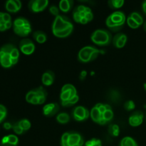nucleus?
<instances>
[{
	"instance_id": "obj_1",
	"label": "nucleus",
	"mask_w": 146,
	"mask_h": 146,
	"mask_svg": "<svg viewBox=\"0 0 146 146\" xmlns=\"http://www.w3.org/2000/svg\"><path fill=\"white\" fill-rule=\"evenodd\" d=\"M125 19L126 17L125 14L123 11H117L108 16L106 21V24L112 31H118L121 30L124 25Z\"/></svg>"
},
{
	"instance_id": "obj_2",
	"label": "nucleus",
	"mask_w": 146,
	"mask_h": 146,
	"mask_svg": "<svg viewBox=\"0 0 146 146\" xmlns=\"http://www.w3.org/2000/svg\"><path fill=\"white\" fill-rule=\"evenodd\" d=\"M101 53H103L102 50H99L91 46H87L80 50L78 54V59L81 63H88L96 59Z\"/></svg>"
},
{
	"instance_id": "obj_3",
	"label": "nucleus",
	"mask_w": 146,
	"mask_h": 146,
	"mask_svg": "<svg viewBox=\"0 0 146 146\" xmlns=\"http://www.w3.org/2000/svg\"><path fill=\"white\" fill-rule=\"evenodd\" d=\"M69 29H74V25L69 19H68L65 16L61 15L56 17L52 25V32L54 36L56 35L58 33Z\"/></svg>"
},
{
	"instance_id": "obj_4",
	"label": "nucleus",
	"mask_w": 146,
	"mask_h": 146,
	"mask_svg": "<svg viewBox=\"0 0 146 146\" xmlns=\"http://www.w3.org/2000/svg\"><path fill=\"white\" fill-rule=\"evenodd\" d=\"M91 38L96 45L107 46L112 41V36L108 30L97 29L91 34Z\"/></svg>"
},
{
	"instance_id": "obj_5",
	"label": "nucleus",
	"mask_w": 146,
	"mask_h": 146,
	"mask_svg": "<svg viewBox=\"0 0 146 146\" xmlns=\"http://www.w3.org/2000/svg\"><path fill=\"white\" fill-rule=\"evenodd\" d=\"M48 4V0H31L29 2L28 7L32 12H41Z\"/></svg>"
},
{
	"instance_id": "obj_6",
	"label": "nucleus",
	"mask_w": 146,
	"mask_h": 146,
	"mask_svg": "<svg viewBox=\"0 0 146 146\" xmlns=\"http://www.w3.org/2000/svg\"><path fill=\"white\" fill-rule=\"evenodd\" d=\"M19 48L21 52L26 55H30L34 53L35 50V45L31 39L24 38L19 43Z\"/></svg>"
},
{
	"instance_id": "obj_7",
	"label": "nucleus",
	"mask_w": 146,
	"mask_h": 146,
	"mask_svg": "<svg viewBox=\"0 0 146 146\" xmlns=\"http://www.w3.org/2000/svg\"><path fill=\"white\" fill-rule=\"evenodd\" d=\"M90 115L89 111L84 106H77L73 111L74 118L77 121H82L87 120Z\"/></svg>"
},
{
	"instance_id": "obj_8",
	"label": "nucleus",
	"mask_w": 146,
	"mask_h": 146,
	"mask_svg": "<svg viewBox=\"0 0 146 146\" xmlns=\"http://www.w3.org/2000/svg\"><path fill=\"white\" fill-rule=\"evenodd\" d=\"M143 113L141 111H135L129 117V124L133 127L139 126L143 121Z\"/></svg>"
},
{
	"instance_id": "obj_9",
	"label": "nucleus",
	"mask_w": 146,
	"mask_h": 146,
	"mask_svg": "<svg viewBox=\"0 0 146 146\" xmlns=\"http://www.w3.org/2000/svg\"><path fill=\"white\" fill-rule=\"evenodd\" d=\"M67 143L70 146H83L84 143L82 137L78 133L73 132V131L69 132V138H68V141H67Z\"/></svg>"
},
{
	"instance_id": "obj_10",
	"label": "nucleus",
	"mask_w": 146,
	"mask_h": 146,
	"mask_svg": "<svg viewBox=\"0 0 146 146\" xmlns=\"http://www.w3.org/2000/svg\"><path fill=\"white\" fill-rule=\"evenodd\" d=\"M127 39L128 38L125 34L120 33V34H117L114 36L112 41L114 46L118 48H121L125 46L127 42Z\"/></svg>"
},
{
	"instance_id": "obj_11",
	"label": "nucleus",
	"mask_w": 146,
	"mask_h": 146,
	"mask_svg": "<svg viewBox=\"0 0 146 146\" xmlns=\"http://www.w3.org/2000/svg\"><path fill=\"white\" fill-rule=\"evenodd\" d=\"M18 143V138L16 135L11 134V135H6L1 139L0 146H17Z\"/></svg>"
},
{
	"instance_id": "obj_12",
	"label": "nucleus",
	"mask_w": 146,
	"mask_h": 146,
	"mask_svg": "<svg viewBox=\"0 0 146 146\" xmlns=\"http://www.w3.org/2000/svg\"><path fill=\"white\" fill-rule=\"evenodd\" d=\"M58 110H59V106L58 104L52 103L44 106L43 108V113L46 116H53L58 112Z\"/></svg>"
},
{
	"instance_id": "obj_13",
	"label": "nucleus",
	"mask_w": 146,
	"mask_h": 146,
	"mask_svg": "<svg viewBox=\"0 0 146 146\" xmlns=\"http://www.w3.org/2000/svg\"><path fill=\"white\" fill-rule=\"evenodd\" d=\"M14 31L16 34L20 36H27L31 31V24H30V23H29V24H25L23 27H14Z\"/></svg>"
},
{
	"instance_id": "obj_14",
	"label": "nucleus",
	"mask_w": 146,
	"mask_h": 146,
	"mask_svg": "<svg viewBox=\"0 0 146 146\" xmlns=\"http://www.w3.org/2000/svg\"><path fill=\"white\" fill-rule=\"evenodd\" d=\"M11 56L10 54L0 52V64L4 68H9L12 65Z\"/></svg>"
},
{
	"instance_id": "obj_15",
	"label": "nucleus",
	"mask_w": 146,
	"mask_h": 146,
	"mask_svg": "<svg viewBox=\"0 0 146 146\" xmlns=\"http://www.w3.org/2000/svg\"><path fill=\"white\" fill-rule=\"evenodd\" d=\"M54 74L52 71H48L42 76V83L45 86H51L54 83Z\"/></svg>"
},
{
	"instance_id": "obj_16",
	"label": "nucleus",
	"mask_w": 146,
	"mask_h": 146,
	"mask_svg": "<svg viewBox=\"0 0 146 146\" xmlns=\"http://www.w3.org/2000/svg\"><path fill=\"white\" fill-rule=\"evenodd\" d=\"M74 4L72 0H61L59 2V9L63 12H68Z\"/></svg>"
},
{
	"instance_id": "obj_17",
	"label": "nucleus",
	"mask_w": 146,
	"mask_h": 146,
	"mask_svg": "<svg viewBox=\"0 0 146 146\" xmlns=\"http://www.w3.org/2000/svg\"><path fill=\"white\" fill-rule=\"evenodd\" d=\"M33 37L39 44H43L46 41V35L45 33L41 31H34L33 34Z\"/></svg>"
},
{
	"instance_id": "obj_18",
	"label": "nucleus",
	"mask_w": 146,
	"mask_h": 146,
	"mask_svg": "<svg viewBox=\"0 0 146 146\" xmlns=\"http://www.w3.org/2000/svg\"><path fill=\"white\" fill-rule=\"evenodd\" d=\"M118 146H138L136 141L129 136L125 137L120 142Z\"/></svg>"
},
{
	"instance_id": "obj_19",
	"label": "nucleus",
	"mask_w": 146,
	"mask_h": 146,
	"mask_svg": "<svg viewBox=\"0 0 146 146\" xmlns=\"http://www.w3.org/2000/svg\"><path fill=\"white\" fill-rule=\"evenodd\" d=\"M90 115H91V118H92L93 121H94V122L97 123H99L101 117L103 116V114H101V113H100L99 110H98V108H96V107H94V108L91 109Z\"/></svg>"
},
{
	"instance_id": "obj_20",
	"label": "nucleus",
	"mask_w": 146,
	"mask_h": 146,
	"mask_svg": "<svg viewBox=\"0 0 146 146\" xmlns=\"http://www.w3.org/2000/svg\"><path fill=\"white\" fill-rule=\"evenodd\" d=\"M6 9L9 12H17L19 11L14 0H8L6 2Z\"/></svg>"
},
{
	"instance_id": "obj_21",
	"label": "nucleus",
	"mask_w": 146,
	"mask_h": 146,
	"mask_svg": "<svg viewBox=\"0 0 146 146\" xmlns=\"http://www.w3.org/2000/svg\"><path fill=\"white\" fill-rule=\"evenodd\" d=\"M75 96L76 95H74L71 91H61V95H60V98H61V102H64V101H67L68 100H70L73 97Z\"/></svg>"
},
{
	"instance_id": "obj_22",
	"label": "nucleus",
	"mask_w": 146,
	"mask_h": 146,
	"mask_svg": "<svg viewBox=\"0 0 146 146\" xmlns=\"http://www.w3.org/2000/svg\"><path fill=\"white\" fill-rule=\"evenodd\" d=\"M56 120L58 123L61 124H66L69 121L70 117L66 113H61L56 116Z\"/></svg>"
},
{
	"instance_id": "obj_23",
	"label": "nucleus",
	"mask_w": 146,
	"mask_h": 146,
	"mask_svg": "<svg viewBox=\"0 0 146 146\" xmlns=\"http://www.w3.org/2000/svg\"><path fill=\"white\" fill-rule=\"evenodd\" d=\"M108 4L111 8L118 9L122 7L124 4V1L123 0H110L108 1Z\"/></svg>"
},
{
	"instance_id": "obj_24",
	"label": "nucleus",
	"mask_w": 146,
	"mask_h": 146,
	"mask_svg": "<svg viewBox=\"0 0 146 146\" xmlns=\"http://www.w3.org/2000/svg\"><path fill=\"white\" fill-rule=\"evenodd\" d=\"M108 133L111 134L112 136L117 137L120 133V128L118 125L115 124H113L108 127Z\"/></svg>"
},
{
	"instance_id": "obj_25",
	"label": "nucleus",
	"mask_w": 146,
	"mask_h": 146,
	"mask_svg": "<svg viewBox=\"0 0 146 146\" xmlns=\"http://www.w3.org/2000/svg\"><path fill=\"white\" fill-rule=\"evenodd\" d=\"M29 23V21L27 19L24 18V17H19V18L16 19L14 21V27H23L25 24H27Z\"/></svg>"
},
{
	"instance_id": "obj_26",
	"label": "nucleus",
	"mask_w": 146,
	"mask_h": 146,
	"mask_svg": "<svg viewBox=\"0 0 146 146\" xmlns=\"http://www.w3.org/2000/svg\"><path fill=\"white\" fill-rule=\"evenodd\" d=\"M17 124L24 130V131H28V130L31 128V123H30V121L27 119L21 120V121L17 122Z\"/></svg>"
},
{
	"instance_id": "obj_27",
	"label": "nucleus",
	"mask_w": 146,
	"mask_h": 146,
	"mask_svg": "<svg viewBox=\"0 0 146 146\" xmlns=\"http://www.w3.org/2000/svg\"><path fill=\"white\" fill-rule=\"evenodd\" d=\"M129 16L134 20V21H136L140 26L142 25V24H143V19L142 16H141L139 13L132 12Z\"/></svg>"
},
{
	"instance_id": "obj_28",
	"label": "nucleus",
	"mask_w": 146,
	"mask_h": 146,
	"mask_svg": "<svg viewBox=\"0 0 146 146\" xmlns=\"http://www.w3.org/2000/svg\"><path fill=\"white\" fill-rule=\"evenodd\" d=\"M78 100H79V97H78V95H76L73 97L72 98H71L70 100H68V101L61 102V104H62L63 106H71L76 104L78 101Z\"/></svg>"
},
{
	"instance_id": "obj_29",
	"label": "nucleus",
	"mask_w": 146,
	"mask_h": 146,
	"mask_svg": "<svg viewBox=\"0 0 146 146\" xmlns=\"http://www.w3.org/2000/svg\"><path fill=\"white\" fill-rule=\"evenodd\" d=\"M34 92H35L36 97L38 98H41V97H46V91L45 89H44L42 86H40L39 88H36L34 89Z\"/></svg>"
},
{
	"instance_id": "obj_30",
	"label": "nucleus",
	"mask_w": 146,
	"mask_h": 146,
	"mask_svg": "<svg viewBox=\"0 0 146 146\" xmlns=\"http://www.w3.org/2000/svg\"><path fill=\"white\" fill-rule=\"evenodd\" d=\"M84 146H102V143L99 139L93 138V139L87 141Z\"/></svg>"
},
{
	"instance_id": "obj_31",
	"label": "nucleus",
	"mask_w": 146,
	"mask_h": 146,
	"mask_svg": "<svg viewBox=\"0 0 146 146\" xmlns=\"http://www.w3.org/2000/svg\"><path fill=\"white\" fill-rule=\"evenodd\" d=\"M71 91L74 95H77L76 89L74 86H73L72 84H65V85L62 87V88H61V91Z\"/></svg>"
},
{
	"instance_id": "obj_32",
	"label": "nucleus",
	"mask_w": 146,
	"mask_h": 146,
	"mask_svg": "<svg viewBox=\"0 0 146 146\" xmlns=\"http://www.w3.org/2000/svg\"><path fill=\"white\" fill-rule=\"evenodd\" d=\"M127 23H128V26L132 29H138L140 27L139 24L136 21H134L130 16L127 18Z\"/></svg>"
},
{
	"instance_id": "obj_33",
	"label": "nucleus",
	"mask_w": 146,
	"mask_h": 146,
	"mask_svg": "<svg viewBox=\"0 0 146 146\" xmlns=\"http://www.w3.org/2000/svg\"><path fill=\"white\" fill-rule=\"evenodd\" d=\"M135 103L133 101H128L124 104V108L127 111H132V110H133L135 108Z\"/></svg>"
},
{
	"instance_id": "obj_34",
	"label": "nucleus",
	"mask_w": 146,
	"mask_h": 146,
	"mask_svg": "<svg viewBox=\"0 0 146 146\" xmlns=\"http://www.w3.org/2000/svg\"><path fill=\"white\" fill-rule=\"evenodd\" d=\"M103 117L107 122L110 121L113 118V111H106L103 114Z\"/></svg>"
},
{
	"instance_id": "obj_35",
	"label": "nucleus",
	"mask_w": 146,
	"mask_h": 146,
	"mask_svg": "<svg viewBox=\"0 0 146 146\" xmlns=\"http://www.w3.org/2000/svg\"><path fill=\"white\" fill-rule=\"evenodd\" d=\"M7 108H5V106L0 104V123L5 118L6 115H7Z\"/></svg>"
},
{
	"instance_id": "obj_36",
	"label": "nucleus",
	"mask_w": 146,
	"mask_h": 146,
	"mask_svg": "<svg viewBox=\"0 0 146 146\" xmlns=\"http://www.w3.org/2000/svg\"><path fill=\"white\" fill-rule=\"evenodd\" d=\"M36 97L35 92H34V90L32 91H30L29 92L27 93V94L26 95V101L28 103H31V101H32V99Z\"/></svg>"
},
{
	"instance_id": "obj_37",
	"label": "nucleus",
	"mask_w": 146,
	"mask_h": 146,
	"mask_svg": "<svg viewBox=\"0 0 146 146\" xmlns=\"http://www.w3.org/2000/svg\"><path fill=\"white\" fill-rule=\"evenodd\" d=\"M12 128L14 132H15L17 134H19V135H21V134H22L23 132H24V130H23L22 128H21V127L17 124V123L14 124V125H13Z\"/></svg>"
},
{
	"instance_id": "obj_38",
	"label": "nucleus",
	"mask_w": 146,
	"mask_h": 146,
	"mask_svg": "<svg viewBox=\"0 0 146 146\" xmlns=\"http://www.w3.org/2000/svg\"><path fill=\"white\" fill-rule=\"evenodd\" d=\"M49 11L53 15L56 16V17L58 16V14H59V9H58V7L55 5L51 6V7L49 8Z\"/></svg>"
},
{
	"instance_id": "obj_39",
	"label": "nucleus",
	"mask_w": 146,
	"mask_h": 146,
	"mask_svg": "<svg viewBox=\"0 0 146 146\" xmlns=\"http://www.w3.org/2000/svg\"><path fill=\"white\" fill-rule=\"evenodd\" d=\"M73 17H74V19L76 22L80 23L81 22V20L82 19V17L80 15V13L77 12V11H73Z\"/></svg>"
},
{
	"instance_id": "obj_40",
	"label": "nucleus",
	"mask_w": 146,
	"mask_h": 146,
	"mask_svg": "<svg viewBox=\"0 0 146 146\" xmlns=\"http://www.w3.org/2000/svg\"><path fill=\"white\" fill-rule=\"evenodd\" d=\"M3 20L5 23L9 22V21H11V16L8 13H4L3 14Z\"/></svg>"
},
{
	"instance_id": "obj_41",
	"label": "nucleus",
	"mask_w": 146,
	"mask_h": 146,
	"mask_svg": "<svg viewBox=\"0 0 146 146\" xmlns=\"http://www.w3.org/2000/svg\"><path fill=\"white\" fill-rule=\"evenodd\" d=\"M86 8V7H85V6L79 5V6H78L77 7H76L75 9H74V11H77V12H78V13H81V12H83V11H85Z\"/></svg>"
},
{
	"instance_id": "obj_42",
	"label": "nucleus",
	"mask_w": 146,
	"mask_h": 146,
	"mask_svg": "<svg viewBox=\"0 0 146 146\" xmlns=\"http://www.w3.org/2000/svg\"><path fill=\"white\" fill-rule=\"evenodd\" d=\"M69 138V132L65 133L61 136V142H67Z\"/></svg>"
},
{
	"instance_id": "obj_43",
	"label": "nucleus",
	"mask_w": 146,
	"mask_h": 146,
	"mask_svg": "<svg viewBox=\"0 0 146 146\" xmlns=\"http://www.w3.org/2000/svg\"><path fill=\"white\" fill-rule=\"evenodd\" d=\"M85 18L88 20V21H91L94 19V14H93L92 11L91 12L86 13L85 15Z\"/></svg>"
},
{
	"instance_id": "obj_44",
	"label": "nucleus",
	"mask_w": 146,
	"mask_h": 146,
	"mask_svg": "<svg viewBox=\"0 0 146 146\" xmlns=\"http://www.w3.org/2000/svg\"><path fill=\"white\" fill-rule=\"evenodd\" d=\"M86 74H87V72H86V71H81V74H80V76H79L80 78H81V80L84 79V78H85V77L86 76Z\"/></svg>"
},
{
	"instance_id": "obj_45",
	"label": "nucleus",
	"mask_w": 146,
	"mask_h": 146,
	"mask_svg": "<svg viewBox=\"0 0 146 146\" xmlns=\"http://www.w3.org/2000/svg\"><path fill=\"white\" fill-rule=\"evenodd\" d=\"M98 110H99L100 113H101V114H104V113H105L106 111V108H105V106H104V104H103V105H102V106H101V107H100V108H98Z\"/></svg>"
},
{
	"instance_id": "obj_46",
	"label": "nucleus",
	"mask_w": 146,
	"mask_h": 146,
	"mask_svg": "<svg viewBox=\"0 0 146 146\" xmlns=\"http://www.w3.org/2000/svg\"><path fill=\"white\" fill-rule=\"evenodd\" d=\"M30 104H34V105H37V104H38V98H36V97H35V98H33L32 101H31Z\"/></svg>"
},
{
	"instance_id": "obj_47",
	"label": "nucleus",
	"mask_w": 146,
	"mask_h": 146,
	"mask_svg": "<svg viewBox=\"0 0 146 146\" xmlns=\"http://www.w3.org/2000/svg\"><path fill=\"white\" fill-rule=\"evenodd\" d=\"M14 1H15V4L16 5H17V8H18V9L19 10L21 7V2L19 1V0H14Z\"/></svg>"
},
{
	"instance_id": "obj_48",
	"label": "nucleus",
	"mask_w": 146,
	"mask_h": 146,
	"mask_svg": "<svg viewBox=\"0 0 146 146\" xmlns=\"http://www.w3.org/2000/svg\"><path fill=\"white\" fill-rule=\"evenodd\" d=\"M11 127H12V125H11L9 123H5L4 124V128L7 130L10 129Z\"/></svg>"
},
{
	"instance_id": "obj_49",
	"label": "nucleus",
	"mask_w": 146,
	"mask_h": 146,
	"mask_svg": "<svg viewBox=\"0 0 146 146\" xmlns=\"http://www.w3.org/2000/svg\"><path fill=\"white\" fill-rule=\"evenodd\" d=\"M107 123V121H106L105 119H104V117H101V120H100V121H99V123H98V124H100V125H105L106 123Z\"/></svg>"
},
{
	"instance_id": "obj_50",
	"label": "nucleus",
	"mask_w": 146,
	"mask_h": 146,
	"mask_svg": "<svg viewBox=\"0 0 146 146\" xmlns=\"http://www.w3.org/2000/svg\"><path fill=\"white\" fill-rule=\"evenodd\" d=\"M46 101V97H41L38 98V104H43Z\"/></svg>"
},
{
	"instance_id": "obj_51",
	"label": "nucleus",
	"mask_w": 146,
	"mask_h": 146,
	"mask_svg": "<svg viewBox=\"0 0 146 146\" xmlns=\"http://www.w3.org/2000/svg\"><path fill=\"white\" fill-rule=\"evenodd\" d=\"M88 20L86 19L85 18V17H83L82 19H81V24H86L87 23H88Z\"/></svg>"
},
{
	"instance_id": "obj_52",
	"label": "nucleus",
	"mask_w": 146,
	"mask_h": 146,
	"mask_svg": "<svg viewBox=\"0 0 146 146\" xmlns=\"http://www.w3.org/2000/svg\"><path fill=\"white\" fill-rule=\"evenodd\" d=\"M142 8H143V10L144 13H145V14H146V0H145V1H144L143 2Z\"/></svg>"
},
{
	"instance_id": "obj_53",
	"label": "nucleus",
	"mask_w": 146,
	"mask_h": 146,
	"mask_svg": "<svg viewBox=\"0 0 146 146\" xmlns=\"http://www.w3.org/2000/svg\"><path fill=\"white\" fill-rule=\"evenodd\" d=\"M11 25H12V24H11V21H9V22L6 23L5 26H6V28H7V29H9L10 27H11Z\"/></svg>"
},
{
	"instance_id": "obj_54",
	"label": "nucleus",
	"mask_w": 146,
	"mask_h": 146,
	"mask_svg": "<svg viewBox=\"0 0 146 146\" xmlns=\"http://www.w3.org/2000/svg\"><path fill=\"white\" fill-rule=\"evenodd\" d=\"M105 108L106 109V111H112V108H111V106L108 105V104H105Z\"/></svg>"
},
{
	"instance_id": "obj_55",
	"label": "nucleus",
	"mask_w": 146,
	"mask_h": 146,
	"mask_svg": "<svg viewBox=\"0 0 146 146\" xmlns=\"http://www.w3.org/2000/svg\"><path fill=\"white\" fill-rule=\"evenodd\" d=\"M102 105H103V104H101V103H98V104H97L95 106V107H96V108H98H98H99L100 107H101V106H102Z\"/></svg>"
},
{
	"instance_id": "obj_56",
	"label": "nucleus",
	"mask_w": 146,
	"mask_h": 146,
	"mask_svg": "<svg viewBox=\"0 0 146 146\" xmlns=\"http://www.w3.org/2000/svg\"><path fill=\"white\" fill-rule=\"evenodd\" d=\"M143 28H144V30L146 31V21L144 23V24H143Z\"/></svg>"
},
{
	"instance_id": "obj_57",
	"label": "nucleus",
	"mask_w": 146,
	"mask_h": 146,
	"mask_svg": "<svg viewBox=\"0 0 146 146\" xmlns=\"http://www.w3.org/2000/svg\"><path fill=\"white\" fill-rule=\"evenodd\" d=\"M144 88H145V90L146 91V83L145 84H144Z\"/></svg>"
}]
</instances>
